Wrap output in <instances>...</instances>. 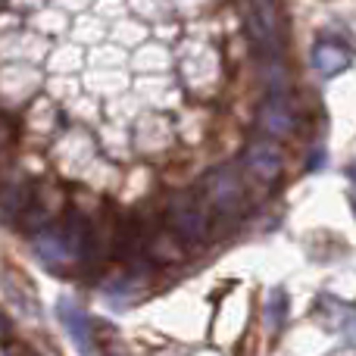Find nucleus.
<instances>
[{
	"instance_id": "nucleus-8",
	"label": "nucleus",
	"mask_w": 356,
	"mask_h": 356,
	"mask_svg": "<svg viewBox=\"0 0 356 356\" xmlns=\"http://www.w3.org/2000/svg\"><path fill=\"white\" fill-rule=\"evenodd\" d=\"M316 66L322 69V75H334L347 66V54L341 50V44L322 41L319 47H316Z\"/></svg>"
},
{
	"instance_id": "nucleus-14",
	"label": "nucleus",
	"mask_w": 356,
	"mask_h": 356,
	"mask_svg": "<svg viewBox=\"0 0 356 356\" xmlns=\"http://www.w3.org/2000/svg\"><path fill=\"white\" fill-rule=\"evenodd\" d=\"M0 332H10V322H6L3 316H0Z\"/></svg>"
},
{
	"instance_id": "nucleus-12",
	"label": "nucleus",
	"mask_w": 356,
	"mask_h": 356,
	"mask_svg": "<svg viewBox=\"0 0 356 356\" xmlns=\"http://www.w3.org/2000/svg\"><path fill=\"white\" fill-rule=\"evenodd\" d=\"M10 122L6 119H0V150H6V144H10Z\"/></svg>"
},
{
	"instance_id": "nucleus-1",
	"label": "nucleus",
	"mask_w": 356,
	"mask_h": 356,
	"mask_svg": "<svg viewBox=\"0 0 356 356\" xmlns=\"http://www.w3.org/2000/svg\"><path fill=\"white\" fill-rule=\"evenodd\" d=\"M203 191H207V200L213 203V209L222 216L241 213V207H244V200H247L244 181H241V175L234 172L232 166L209 172L207 181H203Z\"/></svg>"
},
{
	"instance_id": "nucleus-7",
	"label": "nucleus",
	"mask_w": 356,
	"mask_h": 356,
	"mask_svg": "<svg viewBox=\"0 0 356 356\" xmlns=\"http://www.w3.org/2000/svg\"><path fill=\"white\" fill-rule=\"evenodd\" d=\"M150 257L160 259V263H178V259H184V244L181 238H175V234H154V241H150Z\"/></svg>"
},
{
	"instance_id": "nucleus-4",
	"label": "nucleus",
	"mask_w": 356,
	"mask_h": 356,
	"mask_svg": "<svg viewBox=\"0 0 356 356\" xmlns=\"http://www.w3.org/2000/svg\"><path fill=\"white\" fill-rule=\"evenodd\" d=\"M259 125H263V131L269 138H288L291 131H294L297 119H294V113L284 106V100L272 97L269 104H263V110H259Z\"/></svg>"
},
{
	"instance_id": "nucleus-11",
	"label": "nucleus",
	"mask_w": 356,
	"mask_h": 356,
	"mask_svg": "<svg viewBox=\"0 0 356 356\" xmlns=\"http://www.w3.org/2000/svg\"><path fill=\"white\" fill-rule=\"evenodd\" d=\"M269 316H272V325H282V319H284V297L278 294V291L269 297Z\"/></svg>"
},
{
	"instance_id": "nucleus-13",
	"label": "nucleus",
	"mask_w": 356,
	"mask_h": 356,
	"mask_svg": "<svg viewBox=\"0 0 356 356\" xmlns=\"http://www.w3.org/2000/svg\"><path fill=\"white\" fill-rule=\"evenodd\" d=\"M322 160H325V154H316V156H313V169H319Z\"/></svg>"
},
{
	"instance_id": "nucleus-10",
	"label": "nucleus",
	"mask_w": 356,
	"mask_h": 356,
	"mask_svg": "<svg viewBox=\"0 0 356 356\" xmlns=\"http://www.w3.org/2000/svg\"><path fill=\"white\" fill-rule=\"evenodd\" d=\"M60 313H63V322H66V328L75 334V341H79V344L88 350V344H91V334H88L85 313H81V309H75L72 303H60Z\"/></svg>"
},
{
	"instance_id": "nucleus-9",
	"label": "nucleus",
	"mask_w": 356,
	"mask_h": 356,
	"mask_svg": "<svg viewBox=\"0 0 356 356\" xmlns=\"http://www.w3.org/2000/svg\"><path fill=\"white\" fill-rule=\"evenodd\" d=\"M50 222H54V216L44 213L38 203H29V209L16 219V225H19V232L22 234H41V232H47L50 228Z\"/></svg>"
},
{
	"instance_id": "nucleus-15",
	"label": "nucleus",
	"mask_w": 356,
	"mask_h": 356,
	"mask_svg": "<svg viewBox=\"0 0 356 356\" xmlns=\"http://www.w3.org/2000/svg\"><path fill=\"white\" fill-rule=\"evenodd\" d=\"M350 178H353V181H356V163H353V166H350Z\"/></svg>"
},
{
	"instance_id": "nucleus-5",
	"label": "nucleus",
	"mask_w": 356,
	"mask_h": 356,
	"mask_svg": "<svg viewBox=\"0 0 356 356\" xmlns=\"http://www.w3.org/2000/svg\"><path fill=\"white\" fill-rule=\"evenodd\" d=\"M263 81L275 100H284L291 94V69L284 66L282 56H266L263 63Z\"/></svg>"
},
{
	"instance_id": "nucleus-3",
	"label": "nucleus",
	"mask_w": 356,
	"mask_h": 356,
	"mask_svg": "<svg viewBox=\"0 0 356 356\" xmlns=\"http://www.w3.org/2000/svg\"><path fill=\"white\" fill-rule=\"evenodd\" d=\"M172 228L178 238L188 241V244L207 238V219L191 200H172Z\"/></svg>"
},
{
	"instance_id": "nucleus-6",
	"label": "nucleus",
	"mask_w": 356,
	"mask_h": 356,
	"mask_svg": "<svg viewBox=\"0 0 356 356\" xmlns=\"http://www.w3.org/2000/svg\"><path fill=\"white\" fill-rule=\"evenodd\" d=\"M35 253L44 259V263H50V266H66V263H72V257H69V250L63 247V241H60V234L56 232H41V234H35Z\"/></svg>"
},
{
	"instance_id": "nucleus-2",
	"label": "nucleus",
	"mask_w": 356,
	"mask_h": 356,
	"mask_svg": "<svg viewBox=\"0 0 356 356\" xmlns=\"http://www.w3.org/2000/svg\"><path fill=\"white\" fill-rule=\"evenodd\" d=\"M244 166H247V172L253 178H259V181H275L284 169V156H282V150H278V144L257 141L244 150Z\"/></svg>"
}]
</instances>
